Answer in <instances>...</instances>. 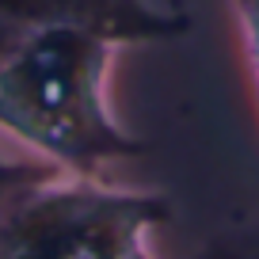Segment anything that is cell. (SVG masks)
I'll use <instances>...</instances> for the list:
<instances>
[{
	"label": "cell",
	"mask_w": 259,
	"mask_h": 259,
	"mask_svg": "<svg viewBox=\"0 0 259 259\" xmlns=\"http://www.w3.org/2000/svg\"><path fill=\"white\" fill-rule=\"evenodd\" d=\"M206 259H210V255H206ZM213 259H248V255H213Z\"/></svg>",
	"instance_id": "6"
},
{
	"label": "cell",
	"mask_w": 259,
	"mask_h": 259,
	"mask_svg": "<svg viewBox=\"0 0 259 259\" xmlns=\"http://www.w3.org/2000/svg\"><path fill=\"white\" fill-rule=\"evenodd\" d=\"M236 19H240L244 50H248L251 73H255V84H259V0H236Z\"/></svg>",
	"instance_id": "4"
},
{
	"label": "cell",
	"mask_w": 259,
	"mask_h": 259,
	"mask_svg": "<svg viewBox=\"0 0 259 259\" xmlns=\"http://www.w3.org/2000/svg\"><path fill=\"white\" fill-rule=\"evenodd\" d=\"M54 171H61L57 164H8V160H0V194L12 191V187L27 183V179H42V176H54Z\"/></svg>",
	"instance_id": "5"
},
{
	"label": "cell",
	"mask_w": 259,
	"mask_h": 259,
	"mask_svg": "<svg viewBox=\"0 0 259 259\" xmlns=\"http://www.w3.org/2000/svg\"><path fill=\"white\" fill-rule=\"evenodd\" d=\"M54 27H92L118 46H141L183 38L191 16L153 0H0V65Z\"/></svg>",
	"instance_id": "3"
},
{
	"label": "cell",
	"mask_w": 259,
	"mask_h": 259,
	"mask_svg": "<svg viewBox=\"0 0 259 259\" xmlns=\"http://www.w3.org/2000/svg\"><path fill=\"white\" fill-rule=\"evenodd\" d=\"M168 221L156 191L54 171L0 194V259H153L149 236Z\"/></svg>",
	"instance_id": "2"
},
{
	"label": "cell",
	"mask_w": 259,
	"mask_h": 259,
	"mask_svg": "<svg viewBox=\"0 0 259 259\" xmlns=\"http://www.w3.org/2000/svg\"><path fill=\"white\" fill-rule=\"evenodd\" d=\"M118 42L92 27H54L0 65V130L73 176L149 153L107 103V69Z\"/></svg>",
	"instance_id": "1"
}]
</instances>
